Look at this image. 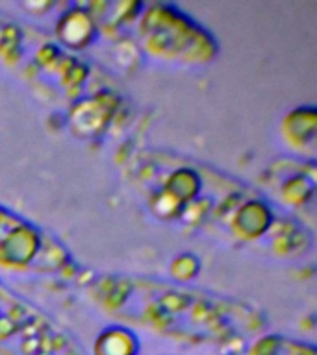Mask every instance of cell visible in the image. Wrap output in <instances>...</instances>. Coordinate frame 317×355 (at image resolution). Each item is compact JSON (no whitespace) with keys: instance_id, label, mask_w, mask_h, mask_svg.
Here are the masks:
<instances>
[{"instance_id":"3","label":"cell","mask_w":317,"mask_h":355,"mask_svg":"<svg viewBox=\"0 0 317 355\" xmlns=\"http://www.w3.org/2000/svg\"><path fill=\"white\" fill-rule=\"evenodd\" d=\"M139 35L152 54L169 60L202 63L217 52L216 39L171 6H152L141 19Z\"/></svg>"},{"instance_id":"5","label":"cell","mask_w":317,"mask_h":355,"mask_svg":"<svg viewBox=\"0 0 317 355\" xmlns=\"http://www.w3.org/2000/svg\"><path fill=\"white\" fill-rule=\"evenodd\" d=\"M249 355H317L311 344L300 343L282 335H266L254 340Z\"/></svg>"},{"instance_id":"2","label":"cell","mask_w":317,"mask_h":355,"mask_svg":"<svg viewBox=\"0 0 317 355\" xmlns=\"http://www.w3.org/2000/svg\"><path fill=\"white\" fill-rule=\"evenodd\" d=\"M0 355H88L43 311L0 283Z\"/></svg>"},{"instance_id":"6","label":"cell","mask_w":317,"mask_h":355,"mask_svg":"<svg viewBox=\"0 0 317 355\" xmlns=\"http://www.w3.org/2000/svg\"><path fill=\"white\" fill-rule=\"evenodd\" d=\"M138 340L127 327L108 329L100 335L99 343L95 346L97 355H136L138 354Z\"/></svg>"},{"instance_id":"4","label":"cell","mask_w":317,"mask_h":355,"mask_svg":"<svg viewBox=\"0 0 317 355\" xmlns=\"http://www.w3.org/2000/svg\"><path fill=\"white\" fill-rule=\"evenodd\" d=\"M0 266L15 270L61 272L69 268V254L35 224L0 207Z\"/></svg>"},{"instance_id":"1","label":"cell","mask_w":317,"mask_h":355,"mask_svg":"<svg viewBox=\"0 0 317 355\" xmlns=\"http://www.w3.org/2000/svg\"><path fill=\"white\" fill-rule=\"evenodd\" d=\"M89 293L106 313L189 344L227 346L263 329L250 305L178 283L138 276H102Z\"/></svg>"}]
</instances>
